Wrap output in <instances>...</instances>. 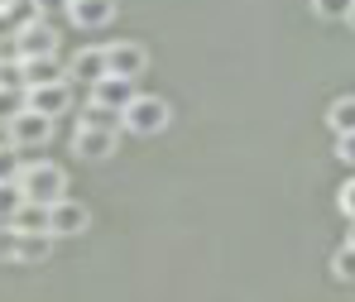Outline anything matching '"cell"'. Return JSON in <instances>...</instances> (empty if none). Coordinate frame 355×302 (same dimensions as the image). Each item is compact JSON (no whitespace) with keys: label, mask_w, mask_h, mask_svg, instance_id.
<instances>
[{"label":"cell","mask_w":355,"mask_h":302,"mask_svg":"<svg viewBox=\"0 0 355 302\" xmlns=\"http://www.w3.org/2000/svg\"><path fill=\"white\" fill-rule=\"evenodd\" d=\"M19 192H24V202L53 206V202L67 197V173H62L58 163H49V159H34V163L19 168Z\"/></svg>","instance_id":"cell-1"},{"label":"cell","mask_w":355,"mask_h":302,"mask_svg":"<svg viewBox=\"0 0 355 302\" xmlns=\"http://www.w3.org/2000/svg\"><path fill=\"white\" fill-rule=\"evenodd\" d=\"M168 121H173V106H168L164 96H135V101L125 106V134L149 139V134H164Z\"/></svg>","instance_id":"cell-2"},{"label":"cell","mask_w":355,"mask_h":302,"mask_svg":"<svg viewBox=\"0 0 355 302\" xmlns=\"http://www.w3.org/2000/svg\"><path fill=\"white\" fill-rule=\"evenodd\" d=\"M53 125L49 116H39V111H19V116H10L5 121V144H15V149H44L49 139H53Z\"/></svg>","instance_id":"cell-3"},{"label":"cell","mask_w":355,"mask_h":302,"mask_svg":"<svg viewBox=\"0 0 355 302\" xmlns=\"http://www.w3.org/2000/svg\"><path fill=\"white\" fill-rule=\"evenodd\" d=\"M87 226H92V211L82 206V202H72V197H62L49 206V236L53 240H72V236H87Z\"/></svg>","instance_id":"cell-4"},{"label":"cell","mask_w":355,"mask_h":302,"mask_svg":"<svg viewBox=\"0 0 355 302\" xmlns=\"http://www.w3.org/2000/svg\"><path fill=\"white\" fill-rule=\"evenodd\" d=\"M106 67H111V77H130V82H139L144 67H149V48L135 44V39H116V44H106Z\"/></svg>","instance_id":"cell-5"},{"label":"cell","mask_w":355,"mask_h":302,"mask_svg":"<svg viewBox=\"0 0 355 302\" xmlns=\"http://www.w3.org/2000/svg\"><path fill=\"white\" fill-rule=\"evenodd\" d=\"M24 106L29 111H39V116H49V121H58L72 111V82H49V87H29L24 91Z\"/></svg>","instance_id":"cell-6"},{"label":"cell","mask_w":355,"mask_h":302,"mask_svg":"<svg viewBox=\"0 0 355 302\" xmlns=\"http://www.w3.org/2000/svg\"><path fill=\"white\" fill-rule=\"evenodd\" d=\"M53 53H58V29H53V19L29 24V29L15 39V58H53Z\"/></svg>","instance_id":"cell-7"},{"label":"cell","mask_w":355,"mask_h":302,"mask_svg":"<svg viewBox=\"0 0 355 302\" xmlns=\"http://www.w3.org/2000/svg\"><path fill=\"white\" fill-rule=\"evenodd\" d=\"M135 96H139V91H135L130 77H101V82L92 87V101L106 106V111H120V116H125V106H130Z\"/></svg>","instance_id":"cell-8"},{"label":"cell","mask_w":355,"mask_h":302,"mask_svg":"<svg viewBox=\"0 0 355 302\" xmlns=\"http://www.w3.org/2000/svg\"><path fill=\"white\" fill-rule=\"evenodd\" d=\"M67 15H72L77 29H106L116 19V0H72Z\"/></svg>","instance_id":"cell-9"},{"label":"cell","mask_w":355,"mask_h":302,"mask_svg":"<svg viewBox=\"0 0 355 302\" xmlns=\"http://www.w3.org/2000/svg\"><path fill=\"white\" fill-rule=\"evenodd\" d=\"M116 130H87V125H77V134H72V149L82 154V159H111L116 154Z\"/></svg>","instance_id":"cell-10"},{"label":"cell","mask_w":355,"mask_h":302,"mask_svg":"<svg viewBox=\"0 0 355 302\" xmlns=\"http://www.w3.org/2000/svg\"><path fill=\"white\" fill-rule=\"evenodd\" d=\"M87 82V87H96L101 77H111V67H106V48H82L77 58L67 62V82Z\"/></svg>","instance_id":"cell-11"},{"label":"cell","mask_w":355,"mask_h":302,"mask_svg":"<svg viewBox=\"0 0 355 302\" xmlns=\"http://www.w3.org/2000/svg\"><path fill=\"white\" fill-rule=\"evenodd\" d=\"M24 62V87H49V82H67V67L53 58H19Z\"/></svg>","instance_id":"cell-12"},{"label":"cell","mask_w":355,"mask_h":302,"mask_svg":"<svg viewBox=\"0 0 355 302\" xmlns=\"http://www.w3.org/2000/svg\"><path fill=\"white\" fill-rule=\"evenodd\" d=\"M15 231H24V236H49V206H39V202H24L19 211H15V221H10Z\"/></svg>","instance_id":"cell-13"},{"label":"cell","mask_w":355,"mask_h":302,"mask_svg":"<svg viewBox=\"0 0 355 302\" xmlns=\"http://www.w3.org/2000/svg\"><path fill=\"white\" fill-rule=\"evenodd\" d=\"M327 125H331L336 139H341V134H355V96H336V101L327 106Z\"/></svg>","instance_id":"cell-14"},{"label":"cell","mask_w":355,"mask_h":302,"mask_svg":"<svg viewBox=\"0 0 355 302\" xmlns=\"http://www.w3.org/2000/svg\"><path fill=\"white\" fill-rule=\"evenodd\" d=\"M77 125H87V130H125V116H120V111H106V106H96V101H92V106H87V111H82V116H77Z\"/></svg>","instance_id":"cell-15"},{"label":"cell","mask_w":355,"mask_h":302,"mask_svg":"<svg viewBox=\"0 0 355 302\" xmlns=\"http://www.w3.org/2000/svg\"><path fill=\"white\" fill-rule=\"evenodd\" d=\"M19 236H24V231H19ZM49 245H53V236H24V240H19V264L49 259Z\"/></svg>","instance_id":"cell-16"},{"label":"cell","mask_w":355,"mask_h":302,"mask_svg":"<svg viewBox=\"0 0 355 302\" xmlns=\"http://www.w3.org/2000/svg\"><path fill=\"white\" fill-rule=\"evenodd\" d=\"M24 206V192H19V182H0V226L5 221H15V211Z\"/></svg>","instance_id":"cell-17"},{"label":"cell","mask_w":355,"mask_h":302,"mask_svg":"<svg viewBox=\"0 0 355 302\" xmlns=\"http://www.w3.org/2000/svg\"><path fill=\"white\" fill-rule=\"evenodd\" d=\"M312 10H317V19H346L351 24L355 0H312Z\"/></svg>","instance_id":"cell-18"},{"label":"cell","mask_w":355,"mask_h":302,"mask_svg":"<svg viewBox=\"0 0 355 302\" xmlns=\"http://www.w3.org/2000/svg\"><path fill=\"white\" fill-rule=\"evenodd\" d=\"M0 87H10V91H29V87H24V62H19V58H0Z\"/></svg>","instance_id":"cell-19"},{"label":"cell","mask_w":355,"mask_h":302,"mask_svg":"<svg viewBox=\"0 0 355 302\" xmlns=\"http://www.w3.org/2000/svg\"><path fill=\"white\" fill-rule=\"evenodd\" d=\"M331 274H336L341 283H355V245H341V249H336V259H331Z\"/></svg>","instance_id":"cell-20"},{"label":"cell","mask_w":355,"mask_h":302,"mask_svg":"<svg viewBox=\"0 0 355 302\" xmlns=\"http://www.w3.org/2000/svg\"><path fill=\"white\" fill-rule=\"evenodd\" d=\"M19 149L15 144H0V182H19Z\"/></svg>","instance_id":"cell-21"},{"label":"cell","mask_w":355,"mask_h":302,"mask_svg":"<svg viewBox=\"0 0 355 302\" xmlns=\"http://www.w3.org/2000/svg\"><path fill=\"white\" fill-rule=\"evenodd\" d=\"M19 240H24V236H19V231H15V226L5 221V226H0V259L19 264Z\"/></svg>","instance_id":"cell-22"},{"label":"cell","mask_w":355,"mask_h":302,"mask_svg":"<svg viewBox=\"0 0 355 302\" xmlns=\"http://www.w3.org/2000/svg\"><path fill=\"white\" fill-rule=\"evenodd\" d=\"M24 111V91H10V87H0V125L10 121V116H19Z\"/></svg>","instance_id":"cell-23"},{"label":"cell","mask_w":355,"mask_h":302,"mask_svg":"<svg viewBox=\"0 0 355 302\" xmlns=\"http://www.w3.org/2000/svg\"><path fill=\"white\" fill-rule=\"evenodd\" d=\"M336 202H341V211H346V221H355V178L341 182V192H336Z\"/></svg>","instance_id":"cell-24"},{"label":"cell","mask_w":355,"mask_h":302,"mask_svg":"<svg viewBox=\"0 0 355 302\" xmlns=\"http://www.w3.org/2000/svg\"><path fill=\"white\" fill-rule=\"evenodd\" d=\"M336 159L355 168V134H341V139H336Z\"/></svg>","instance_id":"cell-25"},{"label":"cell","mask_w":355,"mask_h":302,"mask_svg":"<svg viewBox=\"0 0 355 302\" xmlns=\"http://www.w3.org/2000/svg\"><path fill=\"white\" fill-rule=\"evenodd\" d=\"M58 10H67V0H39V15H44V19H53Z\"/></svg>","instance_id":"cell-26"},{"label":"cell","mask_w":355,"mask_h":302,"mask_svg":"<svg viewBox=\"0 0 355 302\" xmlns=\"http://www.w3.org/2000/svg\"><path fill=\"white\" fill-rule=\"evenodd\" d=\"M346 245H355V221H351V236H346Z\"/></svg>","instance_id":"cell-27"},{"label":"cell","mask_w":355,"mask_h":302,"mask_svg":"<svg viewBox=\"0 0 355 302\" xmlns=\"http://www.w3.org/2000/svg\"><path fill=\"white\" fill-rule=\"evenodd\" d=\"M0 5H10V0H0Z\"/></svg>","instance_id":"cell-28"},{"label":"cell","mask_w":355,"mask_h":302,"mask_svg":"<svg viewBox=\"0 0 355 302\" xmlns=\"http://www.w3.org/2000/svg\"><path fill=\"white\" fill-rule=\"evenodd\" d=\"M0 134H5V125H0Z\"/></svg>","instance_id":"cell-29"},{"label":"cell","mask_w":355,"mask_h":302,"mask_svg":"<svg viewBox=\"0 0 355 302\" xmlns=\"http://www.w3.org/2000/svg\"><path fill=\"white\" fill-rule=\"evenodd\" d=\"M351 24H355V15H351Z\"/></svg>","instance_id":"cell-30"},{"label":"cell","mask_w":355,"mask_h":302,"mask_svg":"<svg viewBox=\"0 0 355 302\" xmlns=\"http://www.w3.org/2000/svg\"><path fill=\"white\" fill-rule=\"evenodd\" d=\"M67 5H72V0H67Z\"/></svg>","instance_id":"cell-31"}]
</instances>
